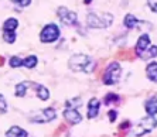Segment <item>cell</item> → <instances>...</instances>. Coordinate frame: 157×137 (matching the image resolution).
Wrapping results in <instances>:
<instances>
[{"mask_svg":"<svg viewBox=\"0 0 157 137\" xmlns=\"http://www.w3.org/2000/svg\"><path fill=\"white\" fill-rule=\"evenodd\" d=\"M33 88L36 89V95L38 96L40 101H48L50 99V90L44 85H38V83H34Z\"/></svg>","mask_w":157,"mask_h":137,"instance_id":"cell-11","label":"cell"},{"mask_svg":"<svg viewBox=\"0 0 157 137\" xmlns=\"http://www.w3.org/2000/svg\"><path fill=\"white\" fill-rule=\"evenodd\" d=\"M146 74H147V78L153 82H157V62H150L147 65L146 68Z\"/></svg>","mask_w":157,"mask_h":137,"instance_id":"cell-16","label":"cell"},{"mask_svg":"<svg viewBox=\"0 0 157 137\" xmlns=\"http://www.w3.org/2000/svg\"><path fill=\"white\" fill-rule=\"evenodd\" d=\"M9 65H10L11 68H18V67H23V58L20 57H11L9 59Z\"/></svg>","mask_w":157,"mask_h":137,"instance_id":"cell-20","label":"cell"},{"mask_svg":"<svg viewBox=\"0 0 157 137\" xmlns=\"http://www.w3.org/2000/svg\"><path fill=\"white\" fill-rule=\"evenodd\" d=\"M91 2H92V0H85V4H89Z\"/></svg>","mask_w":157,"mask_h":137,"instance_id":"cell-29","label":"cell"},{"mask_svg":"<svg viewBox=\"0 0 157 137\" xmlns=\"http://www.w3.org/2000/svg\"><path fill=\"white\" fill-rule=\"evenodd\" d=\"M149 6H150V9H151L154 13H157V3H154V2H150Z\"/></svg>","mask_w":157,"mask_h":137,"instance_id":"cell-27","label":"cell"},{"mask_svg":"<svg viewBox=\"0 0 157 137\" xmlns=\"http://www.w3.org/2000/svg\"><path fill=\"white\" fill-rule=\"evenodd\" d=\"M6 112H7V102H6L3 95H0V113H6Z\"/></svg>","mask_w":157,"mask_h":137,"instance_id":"cell-23","label":"cell"},{"mask_svg":"<svg viewBox=\"0 0 157 137\" xmlns=\"http://www.w3.org/2000/svg\"><path fill=\"white\" fill-rule=\"evenodd\" d=\"M68 67L75 72H91L94 71V61L86 54H74L68 61Z\"/></svg>","mask_w":157,"mask_h":137,"instance_id":"cell-1","label":"cell"},{"mask_svg":"<svg viewBox=\"0 0 157 137\" xmlns=\"http://www.w3.org/2000/svg\"><path fill=\"white\" fill-rule=\"evenodd\" d=\"M101 109V101L98 97H92L88 102V119H95Z\"/></svg>","mask_w":157,"mask_h":137,"instance_id":"cell-10","label":"cell"},{"mask_svg":"<svg viewBox=\"0 0 157 137\" xmlns=\"http://www.w3.org/2000/svg\"><path fill=\"white\" fill-rule=\"evenodd\" d=\"M33 85V82H29V81H23V82L17 83L16 85V96L23 97L27 95V89Z\"/></svg>","mask_w":157,"mask_h":137,"instance_id":"cell-14","label":"cell"},{"mask_svg":"<svg viewBox=\"0 0 157 137\" xmlns=\"http://www.w3.org/2000/svg\"><path fill=\"white\" fill-rule=\"evenodd\" d=\"M151 47V41H150V37L147 34H142L139 37V40L136 43V48H135V54L137 57L142 58V55L146 52L149 48Z\"/></svg>","mask_w":157,"mask_h":137,"instance_id":"cell-8","label":"cell"},{"mask_svg":"<svg viewBox=\"0 0 157 137\" xmlns=\"http://www.w3.org/2000/svg\"><path fill=\"white\" fill-rule=\"evenodd\" d=\"M156 55H157V47L156 45H151V47H150L149 50L142 55V58L143 59H147V58H154Z\"/></svg>","mask_w":157,"mask_h":137,"instance_id":"cell-21","label":"cell"},{"mask_svg":"<svg viewBox=\"0 0 157 137\" xmlns=\"http://www.w3.org/2000/svg\"><path fill=\"white\" fill-rule=\"evenodd\" d=\"M129 127H130V122H129V120H126V122L121 123V126H119V130H128Z\"/></svg>","mask_w":157,"mask_h":137,"instance_id":"cell-25","label":"cell"},{"mask_svg":"<svg viewBox=\"0 0 157 137\" xmlns=\"http://www.w3.org/2000/svg\"><path fill=\"white\" fill-rule=\"evenodd\" d=\"M38 62V58L36 55H29L27 58H23V67H26L29 69H33Z\"/></svg>","mask_w":157,"mask_h":137,"instance_id":"cell-18","label":"cell"},{"mask_svg":"<svg viewBox=\"0 0 157 137\" xmlns=\"http://www.w3.org/2000/svg\"><path fill=\"white\" fill-rule=\"evenodd\" d=\"M4 64V59H3V57H0V65H3Z\"/></svg>","mask_w":157,"mask_h":137,"instance_id":"cell-28","label":"cell"},{"mask_svg":"<svg viewBox=\"0 0 157 137\" xmlns=\"http://www.w3.org/2000/svg\"><path fill=\"white\" fill-rule=\"evenodd\" d=\"M157 126V119L154 116H147V117H143L142 120L139 122V124L136 126V130H135V136L136 137H140L143 134L146 133H150L153 129H156Z\"/></svg>","mask_w":157,"mask_h":137,"instance_id":"cell-6","label":"cell"},{"mask_svg":"<svg viewBox=\"0 0 157 137\" xmlns=\"http://www.w3.org/2000/svg\"><path fill=\"white\" fill-rule=\"evenodd\" d=\"M57 14H58L61 23H62V24H65V25H74V24H77V21H78L77 13H75V11H72V10H70V9L64 7V6L58 7Z\"/></svg>","mask_w":157,"mask_h":137,"instance_id":"cell-7","label":"cell"},{"mask_svg":"<svg viewBox=\"0 0 157 137\" xmlns=\"http://www.w3.org/2000/svg\"><path fill=\"white\" fill-rule=\"evenodd\" d=\"M116 117H117V113L115 112V110H110V112H109V120H110V122H115V120H116Z\"/></svg>","mask_w":157,"mask_h":137,"instance_id":"cell-26","label":"cell"},{"mask_svg":"<svg viewBox=\"0 0 157 137\" xmlns=\"http://www.w3.org/2000/svg\"><path fill=\"white\" fill-rule=\"evenodd\" d=\"M6 137H30L24 129L18 126H11L10 129L6 131Z\"/></svg>","mask_w":157,"mask_h":137,"instance_id":"cell-12","label":"cell"},{"mask_svg":"<svg viewBox=\"0 0 157 137\" xmlns=\"http://www.w3.org/2000/svg\"><path fill=\"white\" fill-rule=\"evenodd\" d=\"M112 21H113V16L110 13H102V14L89 13L86 16V24L91 29H106L112 24Z\"/></svg>","mask_w":157,"mask_h":137,"instance_id":"cell-2","label":"cell"},{"mask_svg":"<svg viewBox=\"0 0 157 137\" xmlns=\"http://www.w3.org/2000/svg\"><path fill=\"white\" fill-rule=\"evenodd\" d=\"M3 40L7 44H13L16 41V31H4L3 30Z\"/></svg>","mask_w":157,"mask_h":137,"instance_id":"cell-19","label":"cell"},{"mask_svg":"<svg viewBox=\"0 0 157 137\" xmlns=\"http://www.w3.org/2000/svg\"><path fill=\"white\" fill-rule=\"evenodd\" d=\"M144 109H146L147 115H150V116L157 115V96H153V97H150L149 101H146Z\"/></svg>","mask_w":157,"mask_h":137,"instance_id":"cell-13","label":"cell"},{"mask_svg":"<svg viewBox=\"0 0 157 137\" xmlns=\"http://www.w3.org/2000/svg\"><path fill=\"white\" fill-rule=\"evenodd\" d=\"M123 24H124V27H126V29L133 30V29H136V27H137V24H139V20L136 18V16H135V14L129 13V14L124 16V18H123Z\"/></svg>","mask_w":157,"mask_h":137,"instance_id":"cell-15","label":"cell"},{"mask_svg":"<svg viewBox=\"0 0 157 137\" xmlns=\"http://www.w3.org/2000/svg\"><path fill=\"white\" fill-rule=\"evenodd\" d=\"M116 103V102H119V96L117 95H115V93H108L105 96V99H103V103L105 105H110V103Z\"/></svg>","mask_w":157,"mask_h":137,"instance_id":"cell-22","label":"cell"},{"mask_svg":"<svg viewBox=\"0 0 157 137\" xmlns=\"http://www.w3.org/2000/svg\"><path fill=\"white\" fill-rule=\"evenodd\" d=\"M59 38V27L54 23H50L41 30L40 32V41L44 44H51Z\"/></svg>","mask_w":157,"mask_h":137,"instance_id":"cell-4","label":"cell"},{"mask_svg":"<svg viewBox=\"0 0 157 137\" xmlns=\"http://www.w3.org/2000/svg\"><path fill=\"white\" fill-rule=\"evenodd\" d=\"M11 2H13L16 6H18V7H27V6H30V3H31V0H11Z\"/></svg>","mask_w":157,"mask_h":137,"instance_id":"cell-24","label":"cell"},{"mask_svg":"<svg viewBox=\"0 0 157 137\" xmlns=\"http://www.w3.org/2000/svg\"><path fill=\"white\" fill-rule=\"evenodd\" d=\"M57 117V112H55L54 108H47V109H40L37 112L31 113L30 116V122L34 123H50Z\"/></svg>","mask_w":157,"mask_h":137,"instance_id":"cell-5","label":"cell"},{"mask_svg":"<svg viewBox=\"0 0 157 137\" xmlns=\"http://www.w3.org/2000/svg\"><path fill=\"white\" fill-rule=\"evenodd\" d=\"M64 117L70 124H78L82 120V116L75 108H67L64 110Z\"/></svg>","mask_w":157,"mask_h":137,"instance_id":"cell-9","label":"cell"},{"mask_svg":"<svg viewBox=\"0 0 157 137\" xmlns=\"http://www.w3.org/2000/svg\"><path fill=\"white\" fill-rule=\"evenodd\" d=\"M17 27H18V20L17 18H7L3 24L4 31H16Z\"/></svg>","mask_w":157,"mask_h":137,"instance_id":"cell-17","label":"cell"},{"mask_svg":"<svg viewBox=\"0 0 157 137\" xmlns=\"http://www.w3.org/2000/svg\"><path fill=\"white\" fill-rule=\"evenodd\" d=\"M122 75V67L117 61L110 62L105 69V74H103V83L105 85H115V83L119 81Z\"/></svg>","mask_w":157,"mask_h":137,"instance_id":"cell-3","label":"cell"}]
</instances>
